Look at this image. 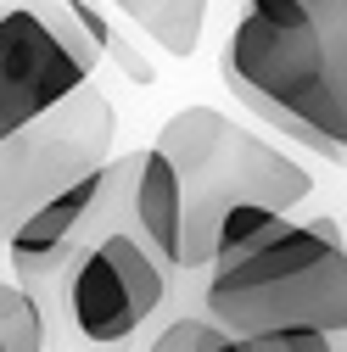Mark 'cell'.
<instances>
[{"mask_svg":"<svg viewBox=\"0 0 347 352\" xmlns=\"http://www.w3.org/2000/svg\"><path fill=\"white\" fill-rule=\"evenodd\" d=\"M168 291L162 257L135 235V230H112L96 246H84L73 257V324L90 341H123L146 324V314H157V302Z\"/></svg>","mask_w":347,"mask_h":352,"instance_id":"cell-6","label":"cell"},{"mask_svg":"<svg viewBox=\"0 0 347 352\" xmlns=\"http://www.w3.org/2000/svg\"><path fill=\"white\" fill-rule=\"evenodd\" d=\"M207 314L230 336H264V330H347V246L330 218L291 224L280 212L275 224L213 257L207 280Z\"/></svg>","mask_w":347,"mask_h":352,"instance_id":"cell-2","label":"cell"},{"mask_svg":"<svg viewBox=\"0 0 347 352\" xmlns=\"http://www.w3.org/2000/svg\"><path fill=\"white\" fill-rule=\"evenodd\" d=\"M0 352H6V341H0Z\"/></svg>","mask_w":347,"mask_h":352,"instance_id":"cell-13","label":"cell"},{"mask_svg":"<svg viewBox=\"0 0 347 352\" xmlns=\"http://www.w3.org/2000/svg\"><path fill=\"white\" fill-rule=\"evenodd\" d=\"M129 207H135V230H140V241H146L162 263H180V179H174V168L162 162L157 146L140 151Z\"/></svg>","mask_w":347,"mask_h":352,"instance_id":"cell-8","label":"cell"},{"mask_svg":"<svg viewBox=\"0 0 347 352\" xmlns=\"http://www.w3.org/2000/svg\"><path fill=\"white\" fill-rule=\"evenodd\" d=\"M112 6L129 23H140L168 56H191L207 23V0H112Z\"/></svg>","mask_w":347,"mask_h":352,"instance_id":"cell-9","label":"cell"},{"mask_svg":"<svg viewBox=\"0 0 347 352\" xmlns=\"http://www.w3.org/2000/svg\"><path fill=\"white\" fill-rule=\"evenodd\" d=\"M219 352H341L336 336L319 330H264V336H224Z\"/></svg>","mask_w":347,"mask_h":352,"instance_id":"cell-11","label":"cell"},{"mask_svg":"<svg viewBox=\"0 0 347 352\" xmlns=\"http://www.w3.org/2000/svg\"><path fill=\"white\" fill-rule=\"evenodd\" d=\"M0 341H6V352H39L45 346V319H39L34 296L6 285V280H0Z\"/></svg>","mask_w":347,"mask_h":352,"instance_id":"cell-10","label":"cell"},{"mask_svg":"<svg viewBox=\"0 0 347 352\" xmlns=\"http://www.w3.org/2000/svg\"><path fill=\"white\" fill-rule=\"evenodd\" d=\"M219 67L280 135L330 162L347 157V17L314 12L308 0H246Z\"/></svg>","mask_w":347,"mask_h":352,"instance_id":"cell-1","label":"cell"},{"mask_svg":"<svg viewBox=\"0 0 347 352\" xmlns=\"http://www.w3.org/2000/svg\"><path fill=\"white\" fill-rule=\"evenodd\" d=\"M224 324H213V319H174L157 341H151V352H219L224 346Z\"/></svg>","mask_w":347,"mask_h":352,"instance_id":"cell-12","label":"cell"},{"mask_svg":"<svg viewBox=\"0 0 347 352\" xmlns=\"http://www.w3.org/2000/svg\"><path fill=\"white\" fill-rule=\"evenodd\" d=\"M157 151L180 179V263H191V269L213 257V230L235 201H264L286 212L314 190L302 162L235 129L213 107L174 112L157 135Z\"/></svg>","mask_w":347,"mask_h":352,"instance_id":"cell-3","label":"cell"},{"mask_svg":"<svg viewBox=\"0 0 347 352\" xmlns=\"http://www.w3.org/2000/svg\"><path fill=\"white\" fill-rule=\"evenodd\" d=\"M135 168H140V151L118 157V162L107 157L101 168L78 173L67 190H56L51 201H39L6 241L12 257L23 263V269H62V263H73L84 246H96L101 235L129 230L135 224V207H129Z\"/></svg>","mask_w":347,"mask_h":352,"instance_id":"cell-5","label":"cell"},{"mask_svg":"<svg viewBox=\"0 0 347 352\" xmlns=\"http://www.w3.org/2000/svg\"><path fill=\"white\" fill-rule=\"evenodd\" d=\"M118 140V107L90 90V78L73 84L62 101L34 112L23 129L0 140V241H12L23 218L67 190L78 173H90L112 157Z\"/></svg>","mask_w":347,"mask_h":352,"instance_id":"cell-4","label":"cell"},{"mask_svg":"<svg viewBox=\"0 0 347 352\" xmlns=\"http://www.w3.org/2000/svg\"><path fill=\"white\" fill-rule=\"evenodd\" d=\"M96 67L90 45H73L62 28H51L39 12H0V140L23 129L34 112L62 101L73 84H84Z\"/></svg>","mask_w":347,"mask_h":352,"instance_id":"cell-7","label":"cell"}]
</instances>
